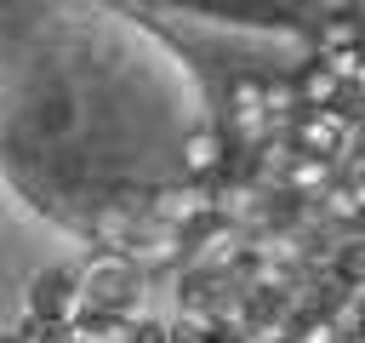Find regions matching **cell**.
<instances>
[{"label": "cell", "mask_w": 365, "mask_h": 343, "mask_svg": "<svg viewBox=\"0 0 365 343\" xmlns=\"http://www.w3.org/2000/svg\"><path fill=\"white\" fill-rule=\"evenodd\" d=\"M331 177H336V160H319V154H285V166H279V189L291 200H319L331 189Z\"/></svg>", "instance_id": "6"}, {"label": "cell", "mask_w": 365, "mask_h": 343, "mask_svg": "<svg viewBox=\"0 0 365 343\" xmlns=\"http://www.w3.org/2000/svg\"><path fill=\"white\" fill-rule=\"evenodd\" d=\"M217 212V194L205 189V183H165V189H154L148 194V217L154 223H165V229H177V234H188L194 223H205Z\"/></svg>", "instance_id": "4"}, {"label": "cell", "mask_w": 365, "mask_h": 343, "mask_svg": "<svg viewBox=\"0 0 365 343\" xmlns=\"http://www.w3.org/2000/svg\"><path fill=\"white\" fill-rule=\"evenodd\" d=\"M319 6V17H336V11H354V0H314Z\"/></svg>", "instance_id": "14"}, {"label": "cell", "mask_w": 365, "mask_h": 343, "mask_svg": "<svg viewBox=\"0 0 365 343\" xmlns=\"http://www.w3.org/2000/svg\"><path fill=\"white\" fill-rule=\"evenodd\" d=\"M291 80H297V97H302V109H331V103H336V91H342V80L325 69V57L302 63Z\"/></svg>", "instance_id": "7"}, {"label": "cell", "mask_w": 365, "mask_h": 343, "mask_svg": "<svg viewBox=\"0 0 365 343\" xmlns=\"http://www.w3.org/2000/svg\"><path fill=\"white\" fill-rule=\"evenodd\" d=\"M342 343H365V326H354V332H342Z\"/></svg>", "instance_id": "16"}, {"label": "cell", "mask_w": 365, "mask_h": 343, "mask_svg": "<svg viewBox=\"0 0 365 343\" xmlns=\"http://www.w3.org/2000/svg\"><path fill=\"white\" fill-rule=\"evenodd\" d=\"M0 343H29V332H0Z\"/></svg>", "instance_id": "17"}, {"label": "cell", "mask_w": 365, "mask_h": 343, "mask_svg": "<svg viewBox=\"0 0 365 343\" xmlns=\"http://www.w3.org/2000/svg\"><path fill=\"white\" fill-rule=\"evenodd\" d=\"M80 309H86V303H80V274H74V269H40V274L29 280V320H40V326H68Z\"/></svg>", "instance_id": "3"}, {"label": "cell", "mask_w": 365, "mask_h": 343, "mask_svg": "<svg viewBox=\"0 0 365 343\" xmlns=\"http://www.w3.org/2000/svg\"><path fill=\"white\" fill-rule=\"evenodd\" d=\"M314 206H319L325 217H336V223H365V217H359V206H354V189H348L342 177H331V189H325Z\"/></svg>", "instance_id": "10"}, {"label": "cell", "mask_w": 365, "mask_h": 343, "mask_svg": "<svg viewBox=\"0 0 365 343\" xmlns=\"http://www.w3.org/2000/svg\"><path fill=\"white\" fill-rule=\"evenodd\" d=\"M359 40H365V29H359L354 11H336V17L319 23V51H342V46H359Z\"/></svg>", "instance_id": "9"}, {"label": "cell", "mask_w": 365, "mask_h": 343, "mask_svg": "<svg viewBox=\"0 0 365 343\" xmlns=\"http://www.w3.org/2000/svg\"><path fill=\"white\" fill-rule=\"evenodd\" d=\"M342 183L354 189V206H359V217H365V154H359V160L348 166V177H342Z\"/></svg>", "instance_id": "13"}, {"label": "cell", "mask_w": 365, "mask_h": 343, "mask_svg": "<svg viewBox=\"0 0 365 343\" xmlns=\"http://www.w3.org/2000/svg\"><path fill=\"white\" fill-rule=\"evenodd\" d=\"M336 280H348V286H359L365 280V240H354V246H342L336 252V269H331Z\"/></svg>", "instance_id": "11"}, {"label": "cell", "mask_w": 365, "mask_h": 343, "mask_svg": "<svg viewBox=\"0 0 365 343\" xmlns=\"http://www.w3.org/2000/svg\"><path fill=\"white\" fill-rule=\"evenodd\" d=\"M131 343H171L165 320H131Z\"/></svg>", "instance_id": "12"}, {"label": "cell", "mask_w": 365, "mask_h": 343, "mask_svg": "<svg viewBox=\"0 0 365 343\" xmlns=\"http://www.w3.org/2000/svg\"><path fill=\"white\" fill-rule=\"evenodd\" d=\"M262 109H268V120H291V114L302 109V97H297V80H291V74H274V80H262Z\"/></svg>", "instance_id": "8"}, {"label": "cell", "mask_w": 365, "mask_h": 343, "mask_svg": "<svg viewBox=\"0 0 365 343\" xmlns=\"http://www.w3.org/2000/svg\"><path fill=\"white\" fill-rule=\"evenodd\" d=\"M205 343H245V337H240V332H222V326H217V332H205Z\"/></svg>", "instance_id": "15"}, {"label": "cell", "mask_w": 365, "mask_h": 343, "mask_svg": "<svg viewBox=\"0 0 365 343\" xmlns=\"http://www.w3.org/2000/svg\"><path fill=\"white\" fill-rule=\"evenodd\" d=\"M285 149L291 154H319V160H336L348 149V120L336 109H297L291 126H285Z\"/></svg>", "instance_id": "2"}, {"label": "cell", "mask_w": 365, "mask_h": 343, "mask_svg": "<svg viewBox=\"0 0 365 343\" xmlns=\"http://www.w3.org/2000/svg\"><path fill=\"white\" fill-rule=\"evenodd\" d=\"M137 263H125L120 252H108V257H97L86 274H80V303L86 309H103V314H131V303H137ZM80 309V314H86Z\"/></svg>", "instance_id": "1"}, {"label": "cell", "mask_w": 365, "mask_h": 343, "mask_svg": "<svg viewBox=\"0 0 365 343\" xmlns=\"http://www.w3.org/2000/svg\"><path fill=\"white\" fill-rule=\"evenodd\" d=\"M182 172H188L194 183L222 177V172H228V131H217V126H194V131L182 137Z\"/></svg>", "instance_id": "5"}]
</instances>
